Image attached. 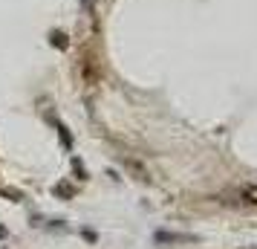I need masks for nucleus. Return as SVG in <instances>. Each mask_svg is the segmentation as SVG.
Returning a JSON list of instances; mask_svg holds the SVG:
<instances>
[{"mask_svg": "<svg viewBox=\"0 0 257 249\" xmlns=\"http://www.w3.org/2000/svg\"><path fill=\"white\" fill-rule=\"evenodd\" d=\"M0 237H6V229H3V226H0Z\"/></svg>", "mask_w": 257, "mask_h": 249, "instance_id": "obj_7", "label": "nucleus"}, {"mask_svg": "<svg viewBox=\"0 0 257 249\" xmlns=\"http://www.w3.org/2000/svg\"><path fill=\"white\" fill-rule=\"evenodd\" d=\"M49 41H52V47H58V49H67V47H70V41H67V35H64L61 29H55V32L49 35Z\"/></svg>", "mask_w": 257, "mask_h": 249, "instance_id": "obj_4", "label": "nucleus"}, {"mask_svg": "<svg viewBox=\"0 0 257 249\" xmlns=\"http://www.w3.org/2000/svg\"><path fill=\"white\" fill-rule=\"evenodd\" d=\"M217 200L222 206H234V209H257V183H245V186L222 191Z\"/></svg>", "mask_w": 257, "mask_h": 249, "instance_id": "obj_1", "label": "nucleus"}, {"mask_svg": "<svg viewBox=\"0 0 257 249\" xmlns=\"http://www.w3.org/2000/svg\"><path fill=\"white\" fill-rule=\"evenodd\" d=\"M84 3H90V0H84Z\"/></svg>", "mask_w": 257, "mask_h": 249, "instance_id": "obj_8", "label": "nucleus"}, {"mask_svg": "<svg viewBox=\"0 0 257 249\" xmlns=\"http://www.w3.org/2000/svg\"><path fill=\"white\" fill-rule=\"evenodd\" d=\"M55 128H58V133H61V142H64V145H67V148H70V145H72V136H70V133H67V128H64L61 122H55Z\"/></svg>", "mask_w": 257, "mask_h": 249, "instance_id": "obj_5", "label": "nucleus"}, {"mask_svg": "<svg viewBox=\"0 0 257 249\" xmlns=\"http://www.w3.org/2000/svg\"><path fill=\"white\" fill-rule=\"evenodd\" d=\"M55 194H58V197H72V189L67 183H61V186H55Z\"/></svg>", "mask_w": 257, "mask_h": 249, "instance_id": "obj_6", "label": "nucleus"}, {"mask_svg": "<svg viewBox=\"0 0 257 249\" xmlns=\"http://www.w3.org/2000/svg\"><path fill=\"white\" fill-rule=\"evenodd\" d=\"M156 240L159 243H185V240H194L191 235H174V232H156Z\"/></svg>", "mask_w": 257, "mask_h": 249, "instance_id": "obj_2", "label": "nucleus"}, {"mask_svg": "<svg viewBox=\"0 0 257 249\" xmlns=\"http://www.w3.org/2000/svg\"><path fill=\"white\" fill-rule=\"evenodd\" d=\"M124 165H127L130 171H133V177H136V180H142V183H148V180H151V174H148V171H145V168H142L139 162H136V159H130V156H124Z\"/></svg>", "mask_w": 257, "mask_h": 249, "instance_id": "obj_3", "label": "nucleus"}]
</instances>
